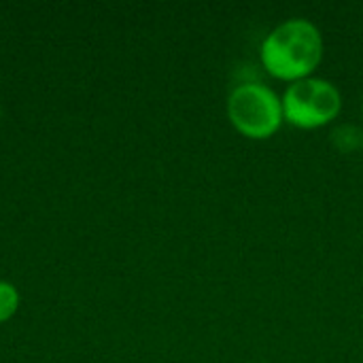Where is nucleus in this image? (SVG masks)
<instances>
[{"label": "nucleus", "instance_id": "nucleus-1", "mask_svg": "<svg viewBox=\"0 0 363 363\" xmlns=\"http://www.w3.org/2000/svg\"><path fill=\"white\" fill-rule=\"evenodd\" d=\"M259 57L268 74L281 81L313 77L323 60V34L306 17H289L262 40Z\"/></svg>", "mask_w": 363, "mask_h": 363}, {"label": "nucleus", "instance_id": "nucleus-4", "mask_svg": "<svg viewBox=\"0 0 363 363\" xmlns=\"http://www.w3.org/2000/svg\"><path fill=\"white\" fill-rule=\"evenodd\" d=\"M330 140L340 153H353L357 149H363V132L353 123L336 125L330 134Z\"/></svg>", "mask_w": 363, "mask_h": 363}, {"label": "nucleus", "instance_id": "nucleus-2", "mask_svg": "<svg viewBox=\"0 0 363 363\" xmlns=\"http://www.w3.org/2000/svg\"><path fill=\"white\" fill-rule=\"evenodd\" d=\"M228 119L247 138L264 140L279 132L283 125V102L281 96L257 81L236 85L228 96Z\"/></svg>", "mask_w": 363, "mask_h": 363}, {"label": "nucleus", "instance_id": "nucleus-6", "mask_svg": "<svg viewBox=\"0 0 363 363\" xmlns=\"http://www.w3.org/2000/svg\"><path fill=\"white\" fill-rule=\"evenodd\" d=\"M362 111H363V100H362Z\"/></svg>", "mask_w": 363, "mask_h": 363}, {"label": "nucleus", "instance_id": "nucleus-3", "mask_svg": "<svg viewBox=\"0 0 363 363\" xmlns=\"http://www.w3.org/2000/svg\"><path fill=\"white\" fill-rule=\"evenodd\" d=\"M281 102L287 123L302 130H317L338 117L342 94L332 81L313 74L289 83Z\"/></svg>", "mask_w": 363, "mask_h": 363}, {"label": "nucleus", "instance_id": "nucleus-5", "mask_svg": "<svg viewBox=\"0 0 363 363\" xmlns=\"http://www.w3.org/2000/svg\"><path fill=\"white\" fill-rule=\"evenodd\" d=\"M19 308V291L13 283L0 281V323H6L11 317H15Z\"/></svg>", "mask_w": 363, "mask_h": 363}, {"label": "nucleus", "instance_id": "nucleus-7", "mask_svg": "<svg viewBox=\"0 0 363 363\" xmlns=\"http://www.w3.org/2000/svg\"><path fill=\"white\" fill-rule=\"evenodd\" d=\"M0 115H2V108H0Z\"/></svg>", "mask_w": 363, "mask_h": 363}]
</instances>
